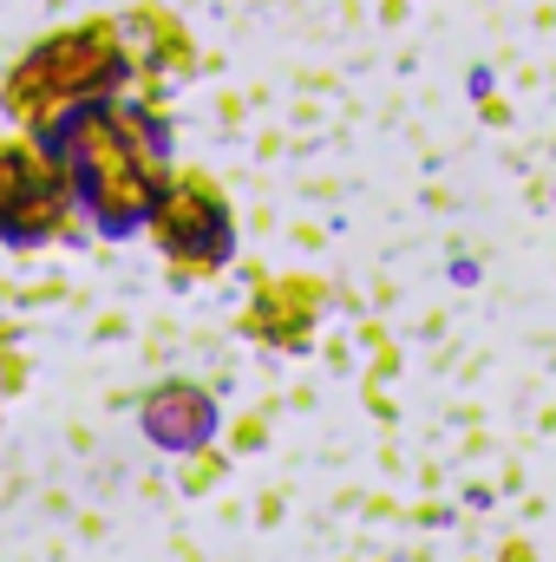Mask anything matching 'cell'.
<instances>
[{
	"mask_svg": "<svg viewBox=\"0 0 556 562\" xmlns=\"http://www.w3.org/2000/svg\"><path fill=\"white\" fill-rule=\"evenodd\" d=\"M164 125L138 105H79L46 132V157L59 164L66 190L105 236H132L157 216L164 196Z\"/></svg>",
	"mask_w": 556,
	"mask_h": 562,
	"instance_id": "cell-1",
	"label": "cell"
},
{
	"mask_svg": "<svg viewBox=\"0 0 556 562\" xmlns=\"http://www.w3.org/2000/svg\"><path fill=\"white\" fill-rule=\"evenodd\" d=\"M132 53L119 46V33L99 20V26H79V33H53L33 59L13 66L7 79V112L13 119H33L40 132H53L66 112L79 105H105L112 86L132 79Z\"/></svg>",
	"mask_w": 556,
	"mask_h": 562,
	"instance_id": "cell-2",
	"label": "cell"
},
{
	"mask_svg": "<svg viewBox=\"0 0 556 562\" xmlns=\"http://www.w3.org/2000/svg\"><path fill=\"white\" fill-rule=\"evenodd\" d=\"M151 229H157V249L177 262V288H190V276L230 262V249H236L230 203L216 196V183H210L203 170H184L177 183H164Z\"/></svg>",
	"mask_w": 556,
	"mask_h": 562,
	"instance_id": "cell-3",
	"label": "cell"
},
{
	"mask_svg": "<svg viewBox=\"0 0 556 562\" xmlns=\"http://www.w3.org/2000/svg\"><path fill=\"white\" fill-rule=\"evenodd\" d=\"M66 177L46 150H26V144H0V236L7 243H46L73 223L66 210Z\"/></svg>",
	"mask_w": 556,
	"mask_h": 562,
	"instance_id": "cell-4",
	"label": "cell"
},
{
	"mask_svg": "<svg viewBox=\"0 0 556 562\" xmlns=\"http://www.w3.org/2000/svg\"><path fill=\"white\" fill-rule=\"evenodd\" d=\"M144 438L157 451H177V458H197L210 438H216V400L190 380H164L151 400H144Z\"/></svg>",
	"mask_w": 556,
	"mask_h": 562,
	"instance_id": "cell-5",
	"label": "cell"
}]
</instances>
